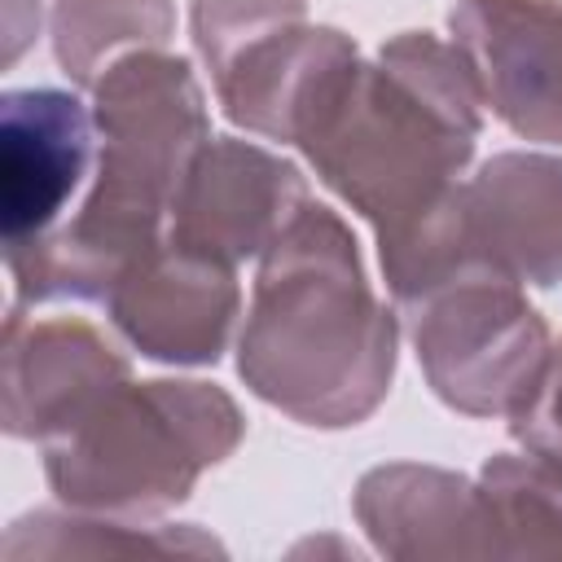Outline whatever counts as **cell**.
Here are the masks:
<instances>
[{"label": "cell", "mask_w": 562, "mask_h": 562, "mask_svg": "<svg viewBox=\"0 0 562 562\" xmlns=\"http://www.w3.org/2000/svg\"><path fill=\"white\" fill-rule=\"evenodd\" d=\"M307 22V0H193L189 31L211 79L250 44Z\"/></svg>", "instance_id": "e0dca14e"}, {"label": "cell", "mask_w": 562, "mask_h": 562, "mask_svg": "<svg viewBox=\"0 0 562 562\" xmlns=\"http://www.w3.org/2000/svg\"><path fill=\"white\" fill-rule=\"evenodd\" d=\"M479 259L536 290L562 285V154L505 149L465 180Z\"/></svg>", "instance_id": "7c38bea8"}, {"label": "cell", "mask_w": 562, "mask_h": 562, "mask_svg": "<svg viewBox=\"0 0 562 562\" xmlns=\"http://www.w3.org/2000/svg\"><path fill=\"white\" fill-rule=\"evenodd\" d=\"M97 162L92 105L66 88L0 97V241L4 259L53 237L79 206Z\"/></svg>", "instance_id": "8992f818"}, {"label": "cell", "mask_w": 562, "mask_h": 562, "mask_svg": "<svg viewBox=\"0 0 562 562\" xmlns=\"http://www.w3.org/2000/svg\"><path fill=\"white\" fill-rule=\"evenodd\" d=\"M356 522L386 558H496L479 483L422 461H386L351 492Z\"/></svg>", "instance_id": "4fadbf2b"}, {"label": "cell", "mask_w": 562, "mask_h": 562, "mask_svg": "<svg viewBox=\"0 0 562 562\" xmlns=\"http://www.w3.org/2000/svg\"><path fill=\"white\" fill-rule=\"evenodd\" d=\"M474 483L496 558H562V452H492Z\"/></svg>", "instance_id": "5bb4252c"}, {"label": "cell", "mask_w": 562, "mask_h": 562, "mask_svg": "<svg viewBox=\"0 0 562 562\" xmlns=\"http://www.w3.org/2000/svg\"><path fill=\"white\" fill-rule=\"evenodd\" d=\"M123 342L158 364H215L241 316L237 263L162 237L105 294Z\"/></svg>", "instance_id": "52a82bcc"}, {"label": "cell", "mask_w": 562, "mask_h": 562, "mask_svg": "<svg viewBox=\"0 0 562 562\" xmlns=\"http://www.w3.org/2000/svg\"><path fill=\"white\" fill-rule=\"evenodd\" d=\"M356 61L360 48L347 31L299 22L250 44L211 83L228 123L263 140L299 145Z\"/></svg>", "instance_id": "8fae6325"}, {"label": "cell", "mask_w": 562, "mask_h": 562, "mask_svg": "<svg viewBox=\"0 0 562 562\" xmlns=\"http://www.w3.org/2000/svg\"><path fill=\"white\" fill-rule=\"evenodd\" d=\"M413 316L417 364L452 413L514 417L531 395L553 347L527 290L501 272H465L426 294Z\"/></svg>", "instance_id": "5b68a950"}, {"label": "cell", "mask_w": 562, "mask_h": 562, "mask_svg": "<svg viewBox=\"0 0 562 562\" xmlns=\"http://www.w3.org/2000/svg\"><path fill=\"white\" fill-rule=\"evenodd\" d=\"M448 31L483 110L522 140L562 145V0H452Z\"/></svg>", "instance_id": "9c48e42d"}, {"label": "cell", "mask_w": 562, "mask_h": 562, "mask_svg": "<svg viewBox=\"0 0 562 562\" xmlns=\"http://www.w3.org/2000/svg\"><path fill=\"white\" fill-rule=\"evenodd\" d=\"M132 378L127 351L83 316L26 321L9 307L4 321V430L26 443H48L79 426L114 386Z\"/></svg>", "instance_id": "30bf717a"}, {"label": "cell", "mask_w": 562, "mask_h": 562, "mask_svg": "<svg viewBox=\"0 0 562 562\" xmlns=\"http://www.w3.org/2000/svg\"><path fill=\"white\" fill-rule=\"evenodd\" d=\"M509 435H514L518 443L562 452V338L549 347L544 369H540L531 395H527L522 408L509 417Z\"/></svg>", "instance_id": "ac0fdd59"}, {"label": "cell", "mask_w": 562, "mask_h": 562, "mask_svg": "<svg viewBox=\"0 0 562 562\" xmlns=\"http://www.w3.org/2000/svg\"><path fill=\"white\" fill-rule=\"evenodd\" d=\"M4 558H105V553H224V544L193 522H140L92 509H31L9 522Z\"/></svg>", "instance_id": "9a60e30c"}, {"label": "cell", "mask_w": 562, "mask_h": 562, "mask_svg": "<svg viewBox=\"0 0 562 562\" xmlns=\"http://www.w3.org/2000/svg\"><path fill=\"white\" fill-rule=\"evenodd\" d=\"M53 57L61 75L92 88L132 48H162L176 35L171 0H53Z\"/></svg>", "instance_id": "2e32d148"}, {"label": "cell", "mask_w": 562, "mask_h": 562, "mask_svg": "<svg viewBox=\"0 0 562 562\" xmlns=\"http://www.w3.org/2000/svg\"><path fill=\"white\" fill-rule=\"evenodd\" d=\"M307 176L241 136H211L184 171L167 237L224 263L259 259L307 206Z\"/></svg>", "instance_id": "ba28073f"}, {"label": "cell", "mask_w": 562, "mask_h": 562, "mask_svg": "<svg viewBox=\"0 0 562 562\" xmlns=\"http://www.w3.org/2000/svg\"><path fill=\"white\" fill-rule=\"evenodd\" d=\"M40 26V0H4V66L22 57Z\"/></svg>", "instance_id": "d6986e66"}, {"label": "cell", "mask_w": 562, "mask_h": 562, "mask_svg": "<svg viewBox=\"0 0 562 562\" xmlns=\"http://www.w3.org/2000/svg\"><path fill=\"white\" fill-rule=\"evenodd\" d=\"M400 316L364 272L356 233L321 202L259 255L237 334V373L299 426L342 430L378 413L395 382Z\"/></svg>", "instance_id": "7a4b0ae2"}, {"label": "cell", "mask_w": 562, "mask_h": 562, "mask_svg": "<svg viewBox=\"0 0 562 562\" xmlns=\"http://www.w3.org/2000/svg\"><path fill=\"white\" fill-rule=\"evenodd\" d=\"M97 162L79 206L40 246L9 255L13 303H105L119 277L171 224L189 162L211 140V114L189 57L132 48L92 83Z\"/></svg>", "instance_id": "6da1fadb"}, {"label": "cell", "mask_w": 562, "mask_h": 562, "mask_svg": "<svg viewBox=\"0 0 562 562\" xmlns=\"http://www.w3.org/2000/svg\"><path fill=\"white\" fill-rule=\"evenodd\" d=\"M479 132L483 97L461 48L430 31H400L373 61L351 66L294 149L386 237L465 180Z\"/></svg>", "instance_id": "3957f363"}, {"label": "cell", "mask_w": 562, "mask_h": 562, "mask_svg": "<svg viewBox=\"0 0 562 562\" xmlns=\"http://www.w3.org/2000/svg\"><path fill=\"white\" fill-rule=\"evenodd\" d=\"M241 435L246 417L224 386L127 378L79 426L44 443V479L61 505L154 522L184 505L198 479L237 452Z\"/></svg>", "instance_id": "277c9868"}]
</instances>
